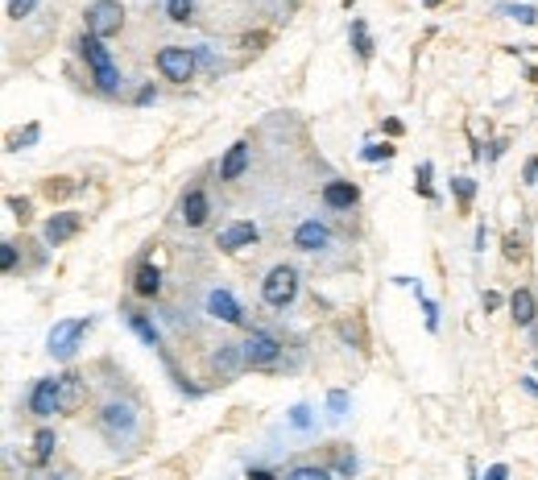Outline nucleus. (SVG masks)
I'll return each instance as SVG.
<instances>
[{"label":"nucleus","instance_id":"nucleus-1","mask_svg":"<svg viewBox=\"0 0 538 480\" xmlns=\"http://www.w3.org/2000/svg\"><path fill=\"white\" fill-rule=\"evenodd\" d=\"M96 431L112 452H133L145 435V418H141L137 398H120V393L104 398L96 406Z\"/></svg>","mask_w":538,"mask_h":480},{"label":"nucleus","instance_id":"nucleus-2","mask_svg":"<svg viewBox=\"0 0 538 480\" xmlns=\"http://www.w3.org/2000/svg\"><path fill=\"white\" fill-rule=\"evenodd\" d=\"M75 54L88 63V75H91V83H96L99 96L112 99V96H120V91H125V75H120L117 58H112V50H108L96 34H88V29H83V34L75 37Z\"/></svg>","mask_w":538,"mask_h":480},{"label":"nucleus","instance_id":"nucleus-3","mask_svg":"<svg viewBox=\"0 0 538 480\" xmlns=\"http://www.w3.org/2000/svg\"><path fill=\"white\" fill-rule=\"evenodd\" d=\"M241 352H244V369H249V373H286V369H295L286 360V339L269 328L244 331Z\"/></svg>","mask_w":538,"mask_h":480},{"label":"nucleus","instance_id":"nucleus-4","mask_svg":"<svg viewBox=\"0 0 538 480\" xmlns=\"http://www.w3.org/2000/svg\"><path fill=\"white\" fill-rule=\"evenodd\" d=\"M298 290H303V277H298V269L286 266V261L261 277V303H265L269 311H290V307L298 303Z\"/></svg>","mask_w":538,"mask_h":480},{"label":"nucleus","instance_id":"nucleus-5","mask_svg":"<svg viewBox=\"0 0 538 480\" xmlns=\"http://www.w3.org/2000/svg\"><path fill=\"white\" fill-rule=\"evenodd\" d=\"M96 328V315H79V319H58L50 328V336H46V352L54 356V360H75V352L83 348V339H88V331Z\"/></svg>","mask_w":538,"mask_h":480},{"label":"nucleus","instance_id":"nucleus-6","mask_svg":"<svg viewBox=\"0 0 538 480\" xmlns=\"http://www.w3.org/2000/svg\"><path fill=\"white\" fill-rule=\"evenodd\" d=\"M153 67H158V75L166 83H179V88H187V83L195 79V71H199L195 46H161L158 58H153Z\"/></svg>","mask_w":538,"mask_h":480},{"label":"nucleus","instance_id":"nucleus-7","mask_svg":"<svg viewBox=\"0 0 538 480\" xmlns=\"http://www.w3.org/2000/svg\"><path fill=\"white\" fill-rule=\"evenodd\" d=\"M83 29L96 34L99 42L117 37L120 29H125V5H120V0H91L88 9H83Z\"/></svg>","mask_w":538,"mask_h":480},{"label":"nucleus","instance_id":"nucleus-8","mask_svg":"<svg viewBox=\"0 0 538 480\" xmlns=\"http://www.w3.org/2000/svg\"><path fill=\"white\" fill-rule=\"evenodd\" d=\"M203 311L212 315L215 323H228V328H249V315H244V307L236 303V294L224 290V286H212V290H207Z\"/></svg>","mask_w":538,"mask_h":480},{"label":"nucleus","instance_id":"nucleus-9","mask_svg":"<svg viewBox=\"0 0 538 480\" xmlns=\"http://www.w3.org/2000/svg\"><path fill=\"white\" fill-rule=\"evenodd\" d=\"M83 232V212H54L42 224V245L46 249H63L67 240H75Z\"/></svg>","mask_w":538,"mask_h":480},{"label":"nucleus","instance_id":"nucleus-10","mask_svg":"<svg viewBox=\"0 0 538 480\" xmlns=\"http://www.w3.org/2000/svg\"><path fill=\"white\" fill-rule=\"evenodd\" d=\"M91 390H88V377H79L75 369L58 373V414L63 418H75L83 406H88Z\"/></svg>","mask_w":538,"mask_h":480},{"label":"nucleus","instance_id":"nucleus-11","mask_svg":"<svg viewBox=\"0 0 538 480\" xmlns=\"http://www.w3.org/2000/svg\"><path fill=\"white\" fill-rule=\"evenodd\" d=\"M290 245H295L298 253H306V257H319V253H327L332 249V228H327V224L323 220H303L295 228V236H290Z\"/></svg>","mask_w":538,"mask_h":480},{"label":"nucleus","instance_id":"nucleus-12","mask_svg":"<svg viewBox=\"0 0 538 480\" xmlns=\"http://www.w3.org/2000/svg\"><path fill=\"white\" fill-rule=\"evenodd\" d=\"M179 220H182V228H191V232L207 228V220H212V195H207L203 187H187L179 199Z\"/></svg>","mask_w":538,"mask_h":480},{"label":"nucleus","instance_id":"nucleus-13","mask_svg":"<svg viewBox=\"0 0 538 480\" xmlns=\"http://www.w3.org/2000/svg\"><path fill=\"white\" fill-rule=\"evenodd\" d=\"M26 406H29V414H34L37 423H46V418L58 414V377H37V381L29 385V393H26Z\"/></svg>","mask_w":538,"mask_h":480},{"label":"nucleus","instance_id":"nucleus-14","mask_svg":"<svg viewBox=\"0 0 538 480\" xmlns=\"http://www.w3.org/2000/svg\"><path fill=\"white\" fill-rule=\"evenodd\" d=\"M261 240V228L253 220H233L224 228L215 232V249L220 253H241V249H253Z\"/></svg>","mask_w":538,"mask_h":480},{"label":"nucleus","instance_id":"nucleus-15","mask_svg":"<svg viewBox=\"0 0 538 480\" xmlns=\"http://www.w3.org/2000/svg\"><path fill=\"white\" fill-rule=\"evenodd\" d=\"M207 369H212V381H220V385H228L236 373H244V352H241V344H220L212 352V360H207Z\"/></svg>","mask_w":538,"mask_h":480},{"label":"nucleus","instance_id":"nucleus-16","mask_svg":"<svg viewBox=\"0 0 538 480\" xmlns=\"http://www.w3.org/2000/svg\"><path fill=\"white\" fill-rule=\"evenodd\" d=\"M319 199H323L327 212H352V207L360 203V187L357 183H348V178H327L323 191H319Z\"/></svg>","mask_w":538,"mask_h":480},{"label":"nucleus","instance_id":"nucleus-17","mask_svg":"<svg viewBox=\"0 0 538 480\" xmlns=\"http://www.w3.org/2000/svg\"><path fill=\"white\" fill-rule=\"evenodd\" d=\"M133 294L137 298H145V303L161 298V266L153 257H141L133 266Z\"/></svg>","mask_w":538,"mask_h":480},{"label":"nucleus","instance_id":"nucleus-18","mask_svg":"<svg viewBox=\"0 0 538 480\" xmlns=\"http://www.w3.org/2000/svg\"><path fill=\"white\" fill-rule=\"evenodd\" d=\"M510 319H513V328H522V331H530L538 323V294L530 290V286H518V290L510 294Z\"/></svg>","mask_w":538,"mask_h":480},{"label":"nucleus","instance_id":"nucleus-19","mask_svg":"<svg viewBox=\"0 0 538 480\" xmlns=\"http://www.w3.org/2000/svg\"><path fill=\"white\" fill-rule=\"evenodd\" d=\"M125 323H129V331H133L137 339H141L145 348H153V352H166V339H161V328L150 319V315H141V311H133V307H125Z\"/></svg>","mask_w":538,"mask_h":480},{"label":"nucleus","instance_id":"nucleus-20","mask_svg":"<svg viewBox=\"0 0 538 480\" xmlns=\"http://www.w3.org/2000/svg\"><path fill=\"white\" fill-rule=\"evenodd\" d=\"M249 162H253L249 141H233L224 150V158H220V183H241L244 170H249Z\"/></svg>","mask_w":538,"mask_h":480},{"label":"nucleus","instance_id":"nucleus-21","mask_svg":"<svg viewBox=\"0 0 538 480\" xmlns=\"http://www.w3.org/2000/svg\"><path fill=\"white\" fill-rule=\"evenodd\" d=\"M54 452H58V435H54V427H37L34 431V452H29V468H50Z\"/></svg>","mask_w":538,"mask_h":480},{"label":"nucleus","instance_id":"nucleus-22","mask_svg":"<svg viewBox=\"0 0 538 480\" xmlns=\"http://www.w3.org/2000/svg\"><path fill=\"white\" fill-rule=\"evenodd\" d=\"M348 42H352V50H357L360 63H373L377 46H373V34H368V21H365V17H352V26H348Z\"/></svg>","mask_w":538,"mask_h":480},{"label":"nucleus","instance_id":"nucleus-23","mask_svg":"<svg viewBox=\"0 0 538 480\" xmlns=\"http://www.w3.org/2000/svg\"><path fill=\"white\" fill-rule=\"evenodd\" d=\"M79 191H83V183H75V178H67V174H54L42 183V195L50 199V203H63V199L79 195Z\"/></svg>","mask_w":538,"mask_h":480},{"label":"nucleus","instance_id":"nucleus-24","mask_svg":"<svg viewBox=\"0 0 538 480\" xmlns=\"http://www.w3.org/2000/svg\"><path fill=\"white\" fill-rule=\"evenodd\" d=\"M451 199H456V212L468 215L472 212V199H476V178L472 174H456L451 178Z\"/></svg>","mask_w":538,"mask_h":480},{"label":"nucleus","instance_id":"nucleus-25","mask_svg":"<svg viewBox=\"0 0 538 480\" xmlns=\"http://www.w3.org/2000/svg\"><path fill=\"white\" fill-rule=\"evenodd\" d=\"M430 178H435V166L422 158L419 166H414V195L427 199V203H440V195H435V183H430Z\"/></svg>","mask_w":538,"mask_h":480},{"label":"nucleus","instance_id":"nucleus-26","mask_svg":"<svg viewBox=\"0 0 538 480\" xmlns=\"http://www.w3.org/2000/svg\"><path fill=\"white\" fill-rule=\"evenodd\" d=\"M323 410H327V418H332V423H344V418L352 414V393L348 390H327Z\"/></svg>","mask_w":538,"mask_h":480},{"label":"nucleus","instance_id":"nucleus-27","mask_svg":"<svg viewBox=\"0 0 538 480\" xmlns=\"http://www.w3.org/2000/svg\"><path fill=\"white\" fill-rule=\"evenodd\" d=\"M336 336H340L348 348H360V352H365V348H368L365 323H360V319H340V323H336Z\"/></svg>","mask_w":538,"mask_h":480},{"label":"nucleus","instance_id":"nucleus-28","mask_svg":"<svg viewBox=\"0 0 538 480\" xmlns=\"http://www.w3.org/2000/svg\"><path fill=\"white\" fill-rule=\"evenodd\" d=\"M394 141H368V145H360V153L357 158L365 162V166H381V162H394Z\"/></svg>","mask_w":538,"mask_h":480},{"label":"nucleus","instance_id":"nucleus-29","mask_svg":"<svg viewBox=\"0 0 538 480\" xmlns=\"http://www.w3.org/2000/svg\"><path fill=\"white\" fill-rule=\"evenodd\" d=\"M505 54H513L526 71V83H538V46H505Z\"/></svg>","mask_w":538,"mask_h":480},{"label":"nucleus","instance_id":"nucleus-30","mask_svg":"<svg viewBox=\"0 0 538 480\" xmlns=\"http://www.w3.org/2000/svg\"><path fill=\"white\" fill-rule=\"evenodd\" d=\"M332 472H336V476H340V480H352V476H357V452H352V447H332Z\"/></svg>","mask_w":538,"mask_h":480},{"label":"nucleus","instance_id":"nucleus-31","mask_svg":"<svg viewBox=\"0 0 538 480\" xmlns=\"http://www.w3.org/2000/svg\"><path fill=\"white\" fill-rule=\"evenodd\" d=\"M0 269H5V277L21 274V245L17 240H0Z\"/></svg>","mask_w":538,"mask_h":480},{"label":"nucleus","instance_id":"nucleus-32","mask_svg":"<svg viewBox=\"0 0 538 480\" xmlns=\"http://www.w3.org/2000/svg\"><path fill=\"white\" fill-rule=\"evenodd\" d=\"M42 141V125H37V120H29L26 129H21V133H13L9 137V153H21V150H34V145Z\"/></svg>","mask_w":538,"mask_h":480},{"label":"nucleus","instance_id":"nucleus-33","mask_svg":"<svg viewBox=\"0 0 538 480\" xmlns=\"http://www.w3.org/2000/svg\"><path fill=\"white\" fill-rule=\"evenodd\" d=\"M502 257L510 261V266H522V261H526V236L505 232V236H502Z\"/></svg>","mask_w":538,"mask_h":480},{"label":"nucleus","instance_id":"nucleus-34","mask_svg":"<svg viewBox=\"0 0 538 480\" xmlns=\"http://www.w3.org/2000/svg\"><path fill=\"white\" fill-rule=\"evenodd\" d=\"M332 476H336V472L323 468V464H295V468H290L282 480H332Z\"/></svg>","mask_w":538,"mask_h":480},{"label":"nucleus","instance_id":"nucleus-35","mask_svg":"<svg viewBox=\"0 0 538 480\" xmlns=\"http://www.w3.org/2000/svg\"><path fill=\"white\" fill-rule=\"evenodd\" d=\"M166 17L174 26H191L195 21V0H166Z\"/></svg>","mask_w":538,"mask_h":480},{"label":"nucleus","instance_id":"nucleus-36","mask_svg":"<svg viewBox=\"0 0 538 480\" xmlns=\"http://www.w3.org/2000/svg\"><path fill=\"white\" fill-rule=\"evenodd\" d=\"M5 207H9V215H13L17 224H29V220H34V199H29V195H9V199H5Z\"/></svg>","mask_w":538,"mask_h":480},{"label":"nucleus","instance_id":"nucleus-37","mask_svg":"<svg viewBox=\"0 0 538 480\" xmlns=\"http://www.w3.org/2000/svg\"><path fill=\"white\" fill-rule=\"evenodd\" d=\"M497 13H505V17L518 21V26H538V9H534V5H502Z\"/></svg>","mask_w":538,"mask_h":480},{"label":"nucleus","instance_id":"nucleus-38","mask_svg":"<svg viewBox=\"0 0 538 480\" xmlns=\"http://www.w3.org/2000/svg\"><path fill=\"white\" fill-rule=\"evenodd\" d=\"M414 294H419V303H422V319H427V331H440V303H435V298H427L419 282H414Z\"/></svg>","mask_w":538,"mask_h":480},{"label":"nucleus","instance_id":"nucleus-39","mask_svg":"<svg viewBox=\"0 0 538 480\" xmlns=\"http://www.w3.org/2000/svg\"><path fill=\"white\" fill-rule=\"evenodd\" d=\"M286 423H290V427H295V431H315V414H311V406H306V402H298V406H290Z\"/></svg>","mask_w":538,"mask_h":480},{"label":"nucleus","instance_id":"nucleus-40","mask_svg":"<svg viewBox=\"0 0 538 480\" xmlns=\"http://www.w3.org/2000/svg\"><path fill=\"white\" fill-rule=\"evenodd\" d=\"M195 58H199V67H203L207 75H220V71H224V58H215L212 46H195Z\"/></svg>","mask_w":538,"mask_h":480},{"label":"nucleus","instance_id":"nucleus-41","mask_svg":"<svg viewBox=\"0 0 538 480\" xmlns=\"http://www.w3.org/2000/svg\"><path fill=\"white\" fill-rule=\"evenodd\" d=\"M481 307H484V315H493V311H502V307H510V298H505L502 290H484L481 294Z\"/></svg>","mask_w":538,"mask_h":480},{"label":"nucleus","instance_id":"nucleus-42","mask_svg":"<svg viewBox=\"0 0 538 480\" xmlns=\"http://www.w3.org/2000/svg\"><path fill=\"white\" fill-rule=\"evenodd\" d=\"M37 5H42V0H9V21H26Z\"/></svg>","mask_w":538,"mask_h":480},{"label":"nucleus","instance_id":"nucleus-43","mask_svg":"<svg viewBox=\"0 0 538 480\" xmlns=\"http://www.w3.org/2000/svg\"><path fill=\"white\" fill-rule=\"evenodd\" d=\"M133 104H137V108L158 104V83H141V88H137V96H133Z\"/></svg>","mask_w":538,"mask_h":480},{"label":"nucleus","instance_id":"nucleus-44","mask_svg":"<svg viewBox=\"0 0 538 480\" xmlns=\"http://www.w3.org/2000/svg\"><path fill=\"white\" fill-rule=\"evenodd\" d=\"M505 150H510V141H505V137L489 141V145H484V162H489V166H493V162H502V158H505Z\"/></svg>","mask_w":538,"mask_h":480},{"label":"nucleus","instance_id":"nucleus-45","mask_svg":"<svg viewBox=\"0 0 538 480\" xmlns=\"http://www.w3.org/2000/svg\"><path fill=\"white\" fill-rule=\"evenodd\" d=\"M244 50H249V54H261V50H265V46H269V34H265V29H257V34H244Z\"/></svg>","mask_w":538,"mask_h":480},{"label":"nucleus","instance_id":"nucleus-46","mask_svg":"<svg viewBox=\"0 0 538 480\" xmlns=\"http://www.w3.org/2000/svg\"><path fill=\"white\" fill-rule=\"evenodd\" d=\"M522 183H526V187H538V153H530L526 158V166H522Z\"/></svg>","mask_w":538,"mask_h":480},{"label":"nucleus","instance_id":"nucleus-47","mask_svg":"<svg viewBox=\"0 0 538 480\" xmlns=\"http://www.w3.org/2000/svg\"><path fill=\"white\" fill-rule=\"evenodd\" d=\"M381 133H386V141H394V137L406 133V125L398 120V116H386V120H381Z\"/></svg>","mask_w":538,"mask_h":480},{"label":"nucleus","instance_id":"nucleus-48","mask_svg":"<svg viewBox=\"0 0 538 480\" xmlns=\"http://www.w3.org/2000/svg\"><path fill=\"white\" fill-rule=\"evenodd\" d=\"M484 245H489V224L481 220V224H476V236H472V249L484 253Z\"/></svg>","mask_w":538,"mask_h":480},{"label":"nucleus","instance_id":"nucleus-49","mask_svg":"<svg viewBox=\"0 0 538 480\" xmlns=\"http://www.w3.org/2000/svg\"><path fill=\"white\" fill-rule=\"evenodd\" d=\"M484 480H510V468H505V464H493V468L484 472Z\"/></svg>","mask_w":538,"mask_h":480},{"label":"nucleus","instance_id":"nucleus-50","mask_svg":"<svg viewBox=\"0 0 538 480\" xmlns=\"http://www.w3.org/2000/svg\"><path fill=\"white\" fill-rule=\"evenodd\" d=\"M518 385H522V390L530 393V398H538V377H534V373H526V377H522Z\"/></svg>","mask_w":538,"mask_h":480},{"label":"nucleus","instance_id":"nucleus-51","mask_svg":"<svg viewBox=\"0 0 538 480\" xmlns=\"http://www.w3.org/2000/svg\"><path fill=\"white\" fill-rule=\"evenodd\" d=\"M244 480H282V476H274L269 468H249V476H244Z\"/></svg>","mask_w":538,"mask_h":480},{"label":"nucleus","instance_id":"nucleus-52","mask_svg":"<svg viewBox=\"0 0 538 480\" xmlns=\"http://www.w3.org/2000/svg\"><path fill=\"white\" fill-rule=\"evenodd\" d=\"M526 339H530V352H534V356H538V323H534V328H530V331H526Z\"/></svg>","mask_w":538,"mask_h":480},{"label":"nucleus","instance_id":"nucleus-53","mask_svg":"<svg viewBox=\"0 0 538 480\" xmlns=\"http://www.w3.org/2000/svg\"><path fill=\"white\" fill-rule=\"evenodd\" d=\"M42 480H75V472H46Z\"/></svg>","mask_w":538,"mask_h":480},{"label":"nucleus","instance_id":"nucleus-54","mask_svg":"<svg viewBox=\"0 0 538 480\" xmlns=\"http://www.w3.org/2000/svg\"><path fill=\"white\" fill-rule=\"evenodd\" d=\"M443 0H422V9H440Z\"/></svg>","mask_w":538,"mask_h":480},{"label":"nucleus","instance_id":"nucleus-55","mask_svg":"<svg viewBox=\"0 0 538 480\" xmlns=\"http://www.w3.org/2000/svg\"><path fill=\"white\" fill-rule=\"evenodd\" d=\"M340 5H344V9H352V5H357V0H340Z\"/></svg>","mask_w":538,"mask_h":480},{"label":"nucleus","instance_id":"nucleus-56","mask_svg":"<svg viewBox=\"0 0 538 480\" xmlns=\"http://www.w3.org/2000/svg\"><path fill=\"white\" fill-rule=\"evenodd\" d=\"M286 5H298V0H286Z\"/></svg>","mask_w":538,"mask_h":480}]
</instances>
